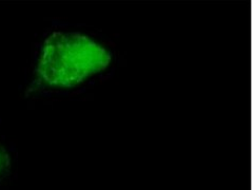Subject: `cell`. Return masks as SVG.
Masks as SVG:
<instances>
[{
    "label": "cell",
    "mask_w": 252,
    "mask_h": 190,
    "mask_svg": "<svg viewBox=\"0 0 252 190\" xmlns=\"http://www.w3.org/2000/svg\"><path fill=\"white\" fill-rule=\"evenodd\" d=\"M11 169V159L9 153L0 145V181H2Z\"/></svg>",
    "instance_id": "2"
},
{
    "label": "cell",
    "mask_w": 252,
    "mask_h": 190,
    "mask_svg": "<svg viewBox=\"0 0 252 190\" xmlns=\"http://www.w3.org/2000/svg\"><path fill=\"white\" fill-rule=\"evenodd\" d=\"M112 61L110 48L81 32H55L43 42L34 70L42 89L75 88L105 71Z\"/></svg>",
    "instance_id": "1"
}]
</instances>
